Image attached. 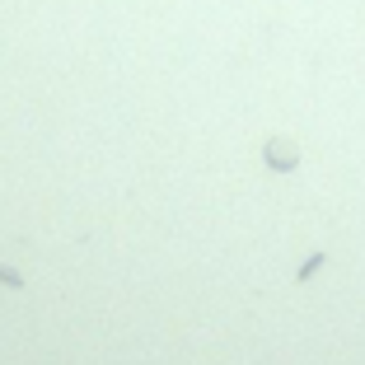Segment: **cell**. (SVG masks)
<instances>
[{"label":"cell","mask_w":365,"mask_h":365,"mask_svg":"<svg viewBox=\"0 0 365 365\" xmlns=\"http://www.w3.org/2000/svg\"><path fill=\"white\" fill-rule=\"evenodd\" d=\"M295 160H300L295 145H286V140H267V164H272V169H295Z\"/></svg>","instance_id":"1"},{"label":"cell","mask_w":365,"mask_h":365,"mask_svg":"<svg viewBox=\"0 0 365 365\" xmlns=\"http://www.w3.org/2000/svg\"><path fill=\"white\" fill-rule=\"evenodd\" d=\"M0 281H5V286H14V290L24 286V277H19V272H14V267H5V262H0Z\"/></svg>","instance_id":"2"},{"label":"cell","mask_w":365,"mask_h":365,"mask_svg":"<svg viewBox=\"0 0 365 365\" xmlns=\"http://www.w3.org/2000/svg\"><path fill=\"white\" fill-rule=\"evenodd\" d=\"M319 267H323V253H314V258H309V262H304V267H300V281H309V277H314V272H319Z\"/></svg>","instance_id":"3"}]
</instances>
